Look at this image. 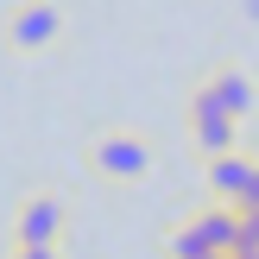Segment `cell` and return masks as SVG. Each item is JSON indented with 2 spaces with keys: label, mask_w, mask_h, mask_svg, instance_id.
Here are the masks:
<instances>
[{
  "label": "cell",
  "mask_w": 259,
  "mask_h": 259,
  "mask_svg": "<svg viewBox=\"0 0 259 259\" xmlns=\"http://www.w3.org/2000/svg\"><path fill=\"white\" fill-rule=\"evenodd\" d=\"M89 171L101 184H146L152 177V146L139 133H101L89 146Z\"/></svg>",
  "instance_id": "6da1fadb"
},
{
  "label": "cell",
  "mask_w": 259,
  "mask_h": 259,
  "mask_svg": "<svg viewBox=\"0 0 259 259\" xmlns=\"http://www.w3.org/2000/svg\"><path fill=\"white\" fill-rule=\"evenodd\" d=\"M63 228H70V215L57 196H25L13 209V247H63Z\"/></svg>",
  "instance_id": "7a4b0ae2"
},
{
  "label": "cell",
  "mask_w": 259,
  "mask_h": 259,
  "mask_svg": "<svg viewBox=\"0 0 259 259\" xmlns=\"http://www.w3.org/2000/svg\"><path fill=\"white\" fill-rule=\"evenodd\" d=\"M190 146H196L202 158H215V152H234V146H240V120H234V114H222L202 89L190 95Z\"/></svg>",
  "instance_id": "3957f363"
},
{
  "label": "cell",
  "mask_w": 259,
  "mask_h": 259,
  "mask_svg": "<svg viewBox=\"0 0 259 259\" xmlns=\"http://www.w3.org/2000/svg\"><path fill=\"white\" fill-rule=\"evenodd\" d=\"M63 38V13L51 7V0H25V7H13L7 19V45L13 51H45Z\"/></svg>",
  "instance_id": "277c9868"
},
{
  "label": "cell",
  "mask_w": 259,
  "mask_h": 259,
  "mask_svg": "<svg viewBox=\"0 0 259 259\" xmlns=\"http://www.w3.org/2000/svg\"><path fill=\"white\" fill-rule=\"evenodd\" d=\"M190 228H196V240L209 253H228V259H234V247H240V209H234V202H209V209H196Z\"/></svg>",
  "instance_id": "5b68a950"
},
{
  "label": "cell",
  "mask_w": 259,
  "mask_h": 259,
  "mask_svg": "<svg viewBox=\"0 0 259 259\" xmlns=\"http://www.w3.org/2000/svg\"><path fill=\"white\" fill-rule=\"evenodd\" d=\"M202 95H209L222 114H234V120L247 126V114H253V101H259V82H253L247 70H215L209 82H202Z\"/></svg>",
  "instance_id": "8992f818"
},
{
  "label": "cell",
  "mask_w": 259,
  "mask_h": 259,
  "mask_svg": "<svg viewBox=\"0 0 259 259\" xmlns=\"http://www.w3.org/2000/svg\"><path fill=\"white\" fill-rule=\"evenodd\" d=\"M7 259H63V253H57V247H13Z\"/></svg>",
  "instance_id": "52a82bcc"
},
{
  "label": "cell",
  "mask_w": 259,
  "mask_h": 259,
  "mask_svg": "<svg viewBox=\"0 0 259 259\" xmlns=\"http://www.w3.org/2000/svg\"><path fill=\"white\" fill-rule=\"evenodd\" d=\"M247 13H253V19H259V0H247Z\"/></svg>",
  "instance_id": "ba28073f"
}]
</instances>
